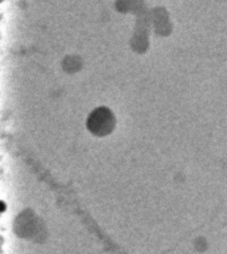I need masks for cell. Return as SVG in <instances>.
I'll list each match as a JSON object with an SVG mask.
<instances>
[{"instance_id": "6da1fadb", "label": "cell", "mask_w": 227, "mask_h": 254, "mask_svg": "<svg viewBox=\"0 0 227 254\" xmlns=\"http://www.w3.org/2000/svg\"><path fill=\"white\" fill-rule=\"evenodd\" d=\"M114 125H115L114 115L106 107L96 109L87 119V128L90 132L96 136H105L110 133L114 128Z\"/></svg>"}]
</instances>
